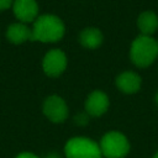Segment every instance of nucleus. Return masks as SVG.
Listing matches in <instances>:
<instances>
[{"label":"nucleus","mask_w":158,"mask_h":158,"mask_svg":"<svg viewBox=\"0 0 158 158\" xmlns=\"http://www.w3.org/2000/svg\"><path fill=\"white\" fill-rule=\"evenodd\" d=\"M6 37L11 43L21 44L28 40H32V28H30L26 23L15 22L7 27Z\"/></svg>","instance_id":"nucleus-10"},{"label":"nucleus","mask_w":158,"mask_h":158,"mask_svg":"<svg viewBox=\"0 0 158 158\" xmlns=\"http://www.w3.org/2000/svg\"><path fill=\"white\" fill-rule=\"evenodd\" d=\"M42 68L49 77L60 75L67 68V57L62 49L54 48L46 53L42 60Z\"/></svg>","instance_id":"nucleus-5"},{"label":"nucleus","mask_w":158,"mask_h":158,"mask_svg":"<svg viewBox=\"0 0 158 158\" xmlns=\"http://www.w3.org/2000/svg\"><path fill=\"white\" fill-rule=\"evenodd\" d=\"M153 158H158V152H157V153H156V154L153 156Z\"/></svg>","instance_id":"nucleus-17"},{"label":"nucleus","mask_w":158,"mask_h":158,"mask_svg":"<svg viewBox=\"0 0 158 158\" xmlns=\"http://www.w3.org/2000/svg\"><path fill=\"white\" fill-rule=\"evenodd\" d=\"M99 146L101 154L106 158H123L130 151V142L127 137L118 131L106 132Z\"/></svg>","instance_id":"nucleus-3"},{"label":"nucleus","mask_w":158,"mask_h":158,"mask_svg":"<svg viewBox=\"0 0 158 158\" xmlns=\"http://www.w3.org/2000/svg\"><path fill=\"white\" fill-rule=\"evenodd\" d=\"M109 98L107 95L101 90H95L85 100V111L89 116H101L106 112L109 109Z\"/></svg>","instance_id":"nucleus-8"},{"label":"nucleus","mask_w":158,"mask_h":158,"mask_svg":"<svg viewBox=\"0 0 158 158\" xmlns=\"http://www.w3.org/2000/svg\"><path fill=\"white\" fill-rule=\"evenodd\" d=\"M67 158H101L99 143L86 137H73L64 146Z\"/></svg>","instance_id":"nucleus-4"},{"label":"nucleus","mask_w":158,"mask_h":158,"mask_svg":"<svg viewBox=\"0 0 158 158\" xmlns=\"http://www.w3.org/2000/svg\"><path fill=\"white\" fill-rule=\"evenodd\" d=\"M158 56V42L151 37L141 35L136 37L130 48V57L135 65L144 68L151 65Z\"/></svg>","instance_id":"nucleus-2"},{"label":"nucleus","mask_w":158,"mask_h":158,"mask_svg":"<svg viewBox=\"0 0 158 158\" xmlns=\"http://www.w3.org/2000/svg\"><path fill=\"white\" fill-rule=\"evenodd\" d=\"M137 27L144 36H151L158 30V16L153 11H144L137 19Z\"/></svg>","instance_id":"nucleus-11"},{"label":"nucleus","mask_w":158,"mask_h":158,"mask_svg":"<svg viewBox=\"0 0 158 158\" xmlns=\"http://www.w3.org/2000/svg\"><path fill=\"white\" fill-rule=\"evenodd\" d=\"M43 114L49 121L59 123L68 117V106L60 96L51 95L43 102Z\"/></svg>","instance_id":"nucleus-6"},{"label":"nucleus","mask_w":158,"mask_h":158,"mask_svg":"<svg viewBox=\"0 0 158 158\" xmlns=\"http://www.w3.org/2000/svg\"><path fill=\"white\" fill-rule=\"evenodd\" d=\"M12 11L22 23L35 22L38 17V5L36 0H15L12 4Z\"/></svg>","instance_id":"nucleus-7"},{"label":"nucleus","mask_w":158,"mask_h":158,"mask_svg":"<svg viewBox=\"0 0 158 158\" xmlns=\"http://www.w3.org/2000/svg\"><path fill=\"white\" fill-rule=\"evenodd\" d=\"M46 158H60L58 154H56V153H52V154H48Z\"/></svg>","instance_id":"nucleus-15"},{"label":"nucleus","mask_w":158,"mask_h":158,"mask_svg":"<svg viewBox=\"0 0 158 158\" xmlns=\"http://www.w3.org/2000/svg\"><path fill=\"white\" fill-rule=\"evenodd\" d=\"M156 101H157V104H158V93H157V95H156Z\"/></svg>","instance_id":"nucleus-16"},{"label":"nucleus","mask_w":158,"mask_h":158,"mask_svg":"<svg viewBox=\"0 0 158 158\" xmlns=\"http://www.w3.org/2000/svg\"><path fill=\"white\" fill-rule=\"evenodd\" d=\"M79 41L80 44L85 48H98L102 43V33L95 27H88L80 32Z\"/></svg>","instance_id":"nucleus-12"},{"label":"nucleus","mask_w":158,"mask_h":158,"mask_svg":"<svg viewBox=\"0 0 158 158\" xmlns=\"http://www.w3.org/2000/svg\"><path fill=\"white\" fill-rule=\"evenodd\" d=\"M15 0H0V11H4L9 7H12Z\"/></svg>","instance_id":"nucleus-13"},{"label":"nucleus","mask_w":158,"mask_h":158,"mask_svg":"<svg viewBox=\"0 0 158 158\" xmlns=\"http://www.w3.org/2000/svg\"><path fill=\"white\" fill-rule=\"evenodd\" d=\"M116 86L125 94H133L141 88V77L131 70L122 72L116 78Z\"/></svg>","instance_id":"nucleus-9"},{"label":"nucleus","mask_w":158,"mask_h":158,"mask_svg":"<svg viewBox=\"0 0 158 158\" xmlns=\"http://www.w3.org/2000/svg\"><path fill=\"white\" fill-rule=\"evenodd\" d=\"M16 158H40V157L36 156L35 153H31V152H22L20 154H17Z\"/></svg>","instance_id":"nucleus-14"},{"label":"nucleus","mask_w":158,"mask_h":158,"mask_svg":"<svg viewBox=\"0 0 158 158\" xmlns=\"http://www.w3.org/2000/svg\"><path fill=\"white\" fill-rule=\"evenodd\" d=\"M63 21L52 14L40 15L32 26V41L57 42L64 36Z\"/></svg>","instance_id":"nucleus-1"}]
</instances>
